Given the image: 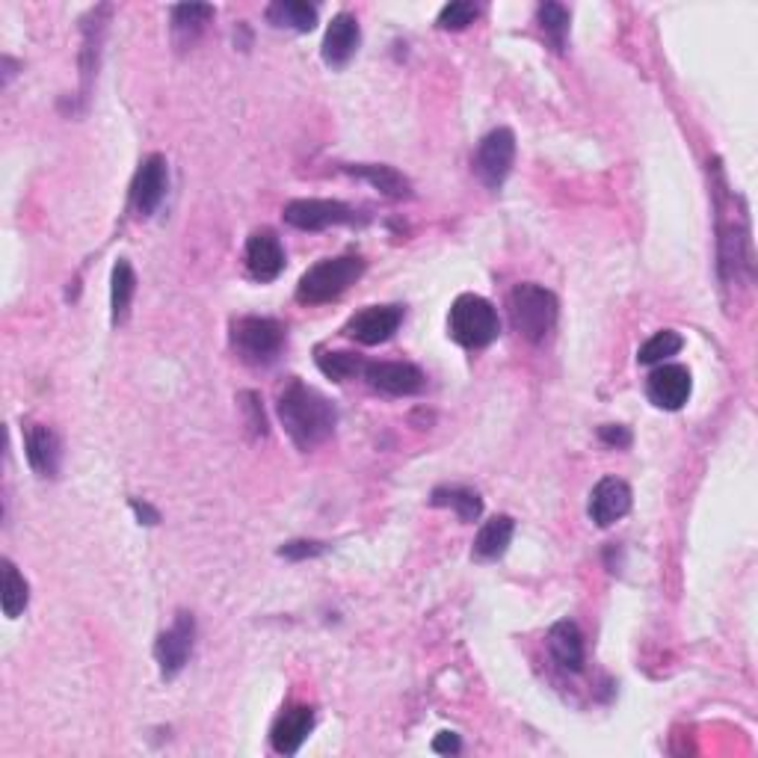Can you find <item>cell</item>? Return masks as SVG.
Here are the masks:
<instances>
[{"mask_svg": "<svg viewBox=\"0 0 758 758\" xmlns=\"http://www.w3.org/2000/svg\"><path fill=\"white\" fill-rule=\"evenodd\" d=\"M279 418L299 451H315L336 433L338 409L312 385L291 380L279 394Z\"/></svg>", "mask_w": 758, "mask_h": 758, "instance_id": "1", "label": "cell"}, {"mask_svg": "<svg viewBox=\"0 0 758 758\" xmlns=\"http://www.w3.org/2000/svg\"><path fill=\"white\" fill-rule=\"evenodd\" d=\"M362 276H365V261L359 256L326 258L303 273L296 285V299L303 306H324L350 291Z\"/></svg>", "mask_w": 758, "mask_h": 758, "instance_id": "2", "label": "cell"}, {"mask_svg": "<svg viewBox=\"0 0 758 758\" xmlns=\"http://www.w3.org/2000/svg\"><path fill=\"white\" fill-rule=\"evenodd\" d=\"M507 308H510L512 329L528 341H533V344H540V341L552 336L557 315H561L557 296L548 287L533 285V282L512 287Z\"/></svg>", "mask_w": 758, "mask_h": 758, "instance_id": "3", "label": "cell"}, {"mask_svg": "<svg viewBox=\"0 0 758 758\" xmlns=\"http://www.w3.org/2000/svg\"><path fill=\"white\" fill-rule=\"evenodd\" d=\"M448 326H451L453 341L468 347V350L489 347L501 332V320H498L495 306L477 294H463L453 303Z\"/></svg>", "mask_w": 758, "mask_h": 758, "instance_id": "4", "label": "cell"}, {"mask_svg": "<svg viewBox=\"0 0 758 758\" xmlns=\"http://www.w3.org/2000/svg\"><path fill=\"white\" fill-rule=\"evenodd\" d=\"M231 344L247 365H270L285 347V326L273 317H240L231 326Z\"/></svg>", "mask_w": 758, "mask_h": 758, "instance_id": "5", "label": "cell"}, {"mask_svg": "<svg viewBox=\"0 0 758 758\" xmlns=\"http://www.w3.org/2000/svg\"><path fill=\"white\" fill-rule=\"evenodd\" d=\"M516 160V134L510 128H495L486 134L474 155V172L489 190H501Z\"/></svg>", "mask_w": 758, "mask_h": 758, "instance_id": "6", "label": "cell"}, {"mask_svg": "<svg viewBox=\"0 0 758 758\" xmlns=\"http://www.w3.org/2000/svg\"><path fill=\"white\" fill-rule=\"evenodd\" d=\"M193 641H196V620H193V613L181 611L155 643V658H158L163 679H176L178 672L188 667L190 655H193Z\"/></svg>", "mask_w": 758, "mask_h": 758, "instance_id": "7", "label": "cell"}, {"mask_svg": "<svg viewBox=\"0 0 758 758\" xmlns=\"http://www.w3.org/2000/svg\"><path fill=\"white\" fill-rule=\"evenodd\" d=\"M353 219V207L338 199H294L285 205V223L299 231H324V228L344 226Z\"/></svg>", "mask_w": 758, "mask_h": 758, "instance_id": "8", "label": "cell"}, {"mask_svg": "<svg viewBox=\"0 0 758 758\" xmlns=\"http://www.w3.org/2000/svg\"><path fill=\"white\" fill-rule=\"evenodd\" d=\"M167 158H163V155H148V158L139 163L137 176H134V184H131V205H134V211H137L139 217H151V214L158 211L163 196H167Z\"/></svg>", "mask_w": 758, "mask_h": 758, "instance_id": "9", "label": "cell"}, {"mask_svg": "<svg viewBox=\"0 0 758 758\" xmlns=\"http://www.w3.org/2000/svg\"><path fill=\"white\" fill-rule=\"evenodd\" d=\"M400 324H404V308L400 306H371L347 320L344 336H350L359 344L374 347L388 341L400 329Z\"/></svg>", "mask_w": 758, "mask_h": 758, "instance_id": "10", "label": "cell"}, {"mask_svg": "<svg viewBox=\"0 0 758 758\" xmlns=\"http://www.w3.org/2000/svg\"><path fill=\"white\" fill-rule=\"evenodd\" d=\"M371 388L392 397H409L423 388V371L412 362H367L365 374Z\"/></svg>", "mask_w": 758, "mask_h": 758, "instance_id": "11", "label": "cell"}, {"mask_svg": "<svg viewBox=\"0 0 758 758\" xmlns=\"http://www.w3.org/2000/svg\"><path fill=\"white\" fill-rule=\"evenodd\" d=\"M690 371L685 365H658L646 380V394L658 409L676 412L688 404L690 397Z\"/></svg>", "mask_w": 758, "mask_h": 758, "instance_id": "12", "label": "cell"}, {"mask_svg": "<svg viewBox=\"0 0 758 758\" xmlns=\"http://www.w3.org/2000/svg\"><path fill=\"white\" fill-rule=\"evenodd\" d=\"M247 267L258 282H273L285 270V249L270 228L252 231L247 240Z\"/></svg>", "mask_w": 758, "mask_h": 758, "instance_id": "13", "label": "cell"}, {"mask_svg": "<svg viewBox=\"0 0 758 758\" xmlns=\"http://www.w3.org/2000/svg\"><path fill=\"white\" fill-rule=\"evenodd\" d=\"M631 510V489L629 483L620 477H604L596 483V489L590 493V519L599 528H611L613 522H620L622 516H629Z\"/></svg>", "mask_w": 758, "mask_h": 758, "instance_id": "14", "label": "cell"}, {"mask_svg": "<svg viewBox=\"0 0 758 758\" xmlns=\"http://www.w3.org/2000/svg\"><path fill=\"white\" fill-rule=\"evenodd\" d=\"M359 42H362L359 21H355L350 12H338L336 19L329 21V27H326V36H324L326 66H332V69H344L347 63L353 59L355 50H359Z\"/></svg>", "mask_w": 758, "mask_h": 758, "instance_id": "15", "label": "cell"}, {"mask_svg": "<svg viewBox=\"0 0 758 758\" xmlns=\"http://www.w3.org/2000/svg\"><path fill=\"white\" fill-rule=\"evenodd\" d=\"M312 729H315V711L308 705H294V709L282 711L273 723V732H270L273 749L282 756H294L296 749L306 744Z\"/></svg>", "mask_w": 758, "mask_h": 758, "instance_id": "16", "label": "cell"}, {"mask_svg": "<svg viewBox=\"0 0 758 758\" xmlns=\"http://www.w3.org/2000/svg\"><path fill=\"white\" fill-rule=\"evenodd\" d=\"M24 451H27L30 468L39 477H57L63 448H59V439L54 430L39 427V423L30 427L27 435H24Z\"/></svg>", "mask_w": 758, "mask_h": 758, "instance_id": "17", "label": "cell"}, {"mask_svg": "<svg viewBox=\"0 0 758 758\" xmlns=\"http://www.w3.org/2000/svg\"><path fill=\"white\" fill-rule=\"evenodd\" d=\"M548 649H552V658L561 664L563 670H584V637L581 629L572 620L554 622L552 631H548Z\"/></svg>", "mask_w": 758, "mask_h": 758, "instance_id": "18", "label": "cell"}, {"mask_svg": "<svg viewBox=\"0 0 758 758\" xmlns=\"http://www.w3.org/2000/svg\"><path fill=\"white\" fill-rule=\"evenodd\" d=\"M137 294V273L128 258H118L113 264V279H110V312H113V326L128 320L131 303Z\"/></svg>", "mask_w": 758, "mask_h": 758, "instance_id": "19", "label": "cell"}, {"mask_svg": "<svg viewBox=\"0 0 758 758\" xmlns=\"http://www.w3.org/2000/svg\"><path fill=\"white\" fill-rule=\"evenodd\" d=\"M512 531H516V522L510 516H495L489 522L483 524L477 540H474V557L477 561H498L504 557V552L510 548Z\"/></svg>", "mask_w": 758, "mask_h": 758, "instance_id": "20", "label": "cell"}, {"mask_svg": "<svg viewBox=\"0 0 758 758\" xmlns=\"http://www.w3.org/2000/svg\"><path fill=\"white\" fill-rule=\"evenodd\" d=\"M267 19L276 27H291L296 33H308L317 24V10L306 0H276L267 7Z\"/></svg>", "mask_w": 758, "mask_h": 758, "instance_id": "21", "label": "cell"}, {"mask_svg": "<svg viewBox=\"0 0 758 758\" xmlns=\"http://www.w3.org/2000/svg\"><path fill=\"white\" fill-rule=\"evenodd\" d=\"M347 172L365 178L367 184L374 190H380L383 196L388 199H409L412 196V184L409 178L400 176L394 167H374V163H365V167H350Z\"/></svg>", "mask_w": 758, "mask_h": 758, "instance_id": "22", "label": "cell"}, {"mask_svg": "<svg viewBox=\"0 0 758 758\" xmlns=\"http://www.w3.org/2000/svg\"><path fill=\"white\" fill-rule=\"evenodd\" d=\"M211 19H214V7H207V3H181V7H172V33H176V39L181 45H190Z\"/></svg>", "mask_w": 758, "mask_h": 758, "instance_id": "23", "label": "cell"}, {"mask_svg": "<svg viewBox=\"0 0 758 758\" xmlns=\"http://www.w3.org/2000/svg\"><path fill=\"white\" fill-rule=\"evenodd\" d=\"M433 507H451L463 522H477L483 512L480 495L474 489H463V486H451V489H435Z\"/></svg>", "mask_w": 758, "mask_h": 758, "instance_id": "24", "label": "cell"}, {"mask_svg": "<svg viewBox=\"0 0 758 758\" xmlns=\"http://www.w3.org/2000/svg\"><path fill=\"white\" fill-rule=\"evenodd\" d=\"M365 359L355 353H347V350H336V353H317V367L324 371V376L336 380V383H347L353 376L365 374Z\"/></svg>", "mask_w": 758, "mask_h": 758, "instance_id": "25", "label": "cell"}, {"mask_svg": "<svg viewBox=\"0 0 758 758\" xmlns=\"http://www.w3.org/2000/svg\"><path fill=\"white\" fill-rule=\"evenodd\" d=\"M30 601V587L27 581L21 578V572L12 566L10 561H3V613L15 620L24 613Z\"/></svg>", "mask_w": 758, "mask_h": 758, "instance_id": "26", "label": "cell"}, {"mask_svg": "<svg viewBox=\"0 0 758 758\" xmlns=\"http://www.w3.org/2000/svg\"><path fill=\"white\" fill-rule=\"evenodd\" d=\"M536 19H540L542 33L548 36L554 48H566V36H569V10L563 3H542L536 10Z\"/></svg>", "mask_w": 758, "mask_h": 758, "instance_id": "27", "label": "cell"}, {"mask_svg": "<svg viewBox=\"0 0 758 758\" xmlns=\"http://www.w3.org/2000/svg\"><path fill=\"white\" fill-rule=\"evenodd\" d=\"M681 350V336L679 332H672V329H664V332H655V336L646 341V344L641 347V353H637V362L641 365H658V362H664L667 355H676Z\"/></svg>", "mask_w": 758, "mask_h": 758, "instance_id": "28", "label": "cell"}, {"mask_svg": "<svg viewBox=\"0 0 758 758\" xmlns=\"http://www.w3.org/2000/svg\"><path fill=\"white\" fill-rule=\"evenodd\" d=\"M480 15V7L477 3H468V0H456V3H448L442 12H439V27L442 30H465L474 19Z\"/></svg>", "mask_w": 758, "mask_h": 758, "instance_id": "29", "label": "cell"}, {"mask_svg": "<svg viewBox=\"0 0 758 758\" xmlns=\"http://www.w3.org/2000/svg\"><path fill=\"white\" fill-rule=\"evenodd\" d=\"M240 409L247 412V427L252 430V435H267V418L256 392L240 394Z\"/></svg>", "mask_w": 758, "mask_h": 758, "instance_id": "30", "label": "cell"}, {"mask_svg": "<svg viewBox=\"0 0 758 758\" xmlns=\"http://www.w3.org/2000/svg\"><path fill=\"white\" fill-rule=\"evenodd\" d=\"M279 554H282V557H287V561H308V557L324 554V542H308V540L285 542V545L279 548Z\"/></svg>", "mask_w": 758, "mask_h": 758, "instance_id": "31", "label": "cell"}, {"mask_svg": "<svg viewBox=\"0 0 758 758\" xmlns=\"http://www.w3.org/2000/svg\"><path fill=\"white\" fill-rule=\"evenodd\" d=\"M601 442L604 444H613V448H629L631 444V433L625 430V427H620V423H604L599 430Z\"/></svg>", "mask_w": 758, "mask_h": 758, "instance_id": "32", "label": "cell"}, {"mask_svg": "<svg viewBox=\"0 0 758 758\" xmlns=\"http://www.w3.org/2000/svg\"><path fill=\"white\" fill-rule=\"evenodd\" d=\"M460 735H453V732H439L433 740V749L435 753H460Z\"/></svg>", "mask_w": 758, "mask_h": 758, "instance_id": "33", "label": "cell"}, {"mask_svg": "<svg viewBox=\"0 0 758 758\" xmlns=\"http://www.w3.org/2000/svg\"><path fill=\"white\" fill-rule=\"evenodd\" d=\"M131 507H134V512H137L139 522H146V524H158L160 522V512L151 510V507H148L146 501H131Z\"/></svg>", "mask_w": 758, "mask_h": 758, "instance_id": "34", "label": "cell"}]
</instances>
